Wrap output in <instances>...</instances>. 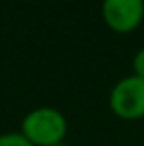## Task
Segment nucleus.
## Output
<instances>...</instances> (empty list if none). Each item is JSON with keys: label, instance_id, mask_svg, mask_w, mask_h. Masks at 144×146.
I'll return each mask as SVG.
<instances>
[{"label": "nucleus", "instance_id": "nucleus-2", "mask_svg": "<svg viewBox=\"0 0 144 146\" xmlns=\"http://www.w3.org/2000/svg\"><path fill=\"white\" fill-rule=\"evenodd\" d=\"M109 109L122 120L144 118V80L124 76L109 91Z\"/></svg>", "mask_w": 144, "mask_h": 146}, {"label": "nucleus", "instance_id": "nucleus-5", "mask_svg": "<svg viewBox=\"0 0 144 146\" xmlns=\"http://www.w3.org/2000/svg\"><path fill=\"white\" fill-rule=\"evenodd\" d=\"M133 74L144 80V46L139 48L133 56Z\"/></svg>", "mask_w": 144, "mask_h": 146}, {"label": "nucleus", "instance_id": "nucleus-6", "mask_svg": "<svg viewBox=\"0 0 144 146\" xmlns=\"http://www.w3.org/2000/svg\"><path fill=\"white\" fill-rule=\"evenodd\" d=\"M52 146H69V144H65V143H59V144H52Z\"/></svg>", "mask_w": 144, "mask_h": 146}, {"label": "nucleus", "instance_id": "nucleus-4", "mask_svg": "<svg viewBox=\"0 0 144 146\" xmlns=\"http://www.w3.org/2000/svg\"><path fill=\"white\" fill-rule=\"evenodd\" d=\"M0 146H32V144L20 135V131H7L0 133Z\"/></svg>", "mask_w": 144, "mask_h": 146}, {"label": "nucleus", "instance_id": "nucleus-1", "mask_svg": "<svg viewBox=\"0 0 144 146\" xmlns=\"http://www.w3.org/2000/svg\"><path fill=\"white\" fill-rule=\"evenodd\" d=\"M67 131V117L52 106H39L28 111L20 122V135L32 146H52L65 143Z\"/></svg>", "mask_w": 144, "mask_h": 146}, {"label": "nucleus", "instance_id": "nucleus-3", "mask_svg": "<svg viewBox=\"0 0 144 146\" xmlns=\"http://www.w3.org/2000/svg\"><path fill=\"white\" fill-rule=\"evenodd\" d=\"M102 17L109 30L131 33L144 21V0H102Z\"/></svg>", "mask_w": 144, "mask_h": 146}]
</instances>
